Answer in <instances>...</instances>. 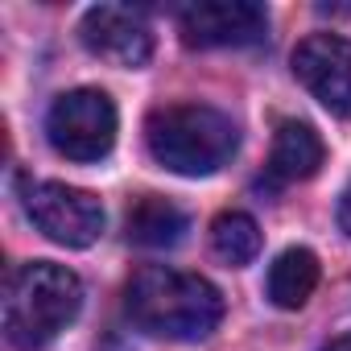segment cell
Returning a JSON list of instances; mask_svg holds the SVG:
<instances>
[{"instance_id":"1","label":"cell","mask_w":351,"mask_h":351,"mask_svg":"<svg viewBox=\"0 0 351 351\" xmlns=\"http://www.w3.org/2000/svg\"><path fill=\"white\" fill-rule=\"evenodd\" d=\"M124 310L145 335L199 343L223 322V293L199 273L145 265L124 285Z\"/></svg>"},{"instance_id":"2","label":"cell","mask_w":351,"mask_h":351,"mask_svg":"<svg viewBox=\"0 0 351 351\" xmlns=\"http://www.w3.org/2000/svg\"><path fill=\"white\" fill-rule=\"evenodd\" d=\"M83 306V281L54 261L21 265L5 285V339L17 351L54 343Z\"/></svg>"},{"instance_id":"3","label":"cell","mask_w":351,"mask_h":351,"mask_svg":"<svg viewBox=\"0 0 351 351\" xmlns=\"http://www.w3.org/2000/svg\"><path fill=\"white\" fill-rule=\"evenodd\" d=\"M145 145L157 165L182 173V178H207L223 169L240 145V132L232 116L207 104H169L149 112L145 120Z\"/></svg>"},{"instance_id":"4","label":"cell","mask_w":351,"mask_h":351,"mask_svg":"<svg viewBox=\"0 0 351 351\" xmlns=\"http://www.w3.org/2000/svg\"><path fill=\"white\" fill-rule=\"evenodd\" d=\"M46 136L66 161H99L116 145V104L99 87L62 91L46 112Z\"/></svg>"},{"instance_id":"5","label":"cell","mask_w":351,"mask_h":351,"mask_svg":"<svg viewBox=\"0 0 351 351\" xmlns=\"http://www.w3.org/2000/svg\"><path fill=\"white\" fill-rule=\"evenodd\" d=\"M25 215L34 228L62 248H91L104 236V207L95 195L66 182H25L21 186Z\"/></svg>"},{"instance_id":"6","label":"cell","mask_w":351,"mask_h":351,"mask_svg":"<svg viewBox=\"0 0 351 351\" xmlns=\"http://www.w3.org/2000/svg\"><path fill=\"white\" fill-rule=\"evenodd\" d=\"M178 29L191 50L256 46L269 34V13L252 0H199L178 13Z\"/></svg>"},{"instance_id":"7","label":"cell","mask_w":351,"mask_h":351,"mask_svg":"<svg viewBox=\"0 0 351 351\" xmlns=\"http://www.w3.org/2000/svg\"><path fill=\"white\" fill-rule=\"evenodd\" d=\"M298 83L330 112L351 120V42L339 34H310L293 50Z\"/></svg>"},{"instance_id":"8","label":"cell","mask_w":351,"mask_h":351,"mask_svg":"<svg viewBox=\"0 0 351 351\" xmlns=\"http://www.w3.org/2000/svg\"><path fill=\"white\" fill-rule=\"evenodd\" d=\"M79 42L95 58H104L112 66H124V71H136V66H145L153 58V29L128 5H95V9H87L83 21H79Z\"/></svg>"},{"instance_id":"9","label":"cell","mask_w":351,"mask_h":351,"mask_svg":"<svg viewBox=\"0 0 351 351\" xmlns=\"http://www.w3.org/2000/svg\"><path fill=\"white\" fill-rule=\"evenodd\" d=\"M326 161V145L322 136L306 124V120H281L277 136H273V153H269V178L273 182H306L318 173V165Z\"/></svg>"},{"instance_id":"10","label":"cell","mask_w":351,"mask_h":351,"mask_svg":"<svg viewBox=\"0 0 351 351\" xmlns=\"http://www.w3.org/2000/svg\"><path fill=\"white\" fill-rule=\"evenodd\" d=\"M318 256L310 248H285L273 265H269V302L281 310H302L310 302V293L318 289Z\"/></svg>"},{"instance_id":"11","label":"cell","mask_w":351,"mask_h":351,"mask_svg":"<svg viewBox=\"0 0 351 351\" xmlns=\"http://www.w3.org/2000/svg\"><path fill=\"white\" fill-rule=\"evenodd\" d=\"M124 232L132 244L141 248H169V244H178L182 232H186V215L173 207L169 199L161 195H145L128 207V219H124Z\"/></svg>"},{"instance_id":"12","label":"cell","mask_w":351,"mask_h":351,"mask_svg":"<svg viewBox=\"0 0 351 351\" xmlns=\"http://www.w3.org/2000/svg\"><path fill=\"white\" fill-rule=\"evenodd\" d=\"M211 248L223 265H248L261 252V228L244 211H223L211 223Z\"/></svg>"},{"instance_id":"13","label":"cell","mask_w":351,"mask_h":351,"mask_svg":"<svg viewBox=\"0 0 351 351\" xmlns=\"http://www.w3.org/2000/svg\"><path fill=\"white\" fill-rule=\"evenodd\" d=\"M339 232L351 240V182H347V191H343V199H339Z\"/></svg>"},{"instance_id":"14","label":"cell","mask_w":351,"mask_h":351,"mask_svg":"<svg viewBox=\"0 0 351 351\" xmlns=\"http://www.w3.org/2000/svg\"><path fill=\"white\" fill-rule=\"evenodd\" d=\"M318 351H351V335H343V339H330L326 347H318Z\"/></svg>"}]
</instances>
